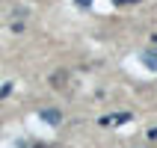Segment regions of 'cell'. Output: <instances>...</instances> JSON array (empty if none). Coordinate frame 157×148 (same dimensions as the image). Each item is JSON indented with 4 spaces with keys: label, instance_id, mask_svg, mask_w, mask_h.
Wrapping results in <instances>:
<instances>
[{
    "label": "cell",
    "instance_id": "6da1fadb",
    "mask_svg": "<svg viewBox=\"0 0 157 148\" xmlns=\"http://www.w3.org/2000/svg\"><path fill=\"white\" fill-rule=\"evenodd\" d=\"M42 119H44L48 124H59V122H62L59 110H44V113H42Z\"/></svg>",
    "mask_w": 157,
    "mask_h": 148
},
{
    "label": "cell",
    "instance_id": "7a4b0ae2",
    "mask_svg": "<svg viewBox=\"0 0 157 148\" xmlns=\"http://www.w3.org/2000/svg\"><path fill=\"white\" fill-rule=\"evenodd\" d=\"M142 62H145L151 71H157V53L154 51H145V53H142Z\"/></svg>",
    "mask_w": 157,
    "mask_h": 148
},
{
    "label": "cell",
    "instance_id": "3957f363",
    "mask_svg": "<svg viewBox=\"0 0 157 148\" xmlns=\"http://www.w3.org/2000/svg\"><path fill=\"white\" fill-rule=\"evenodd\" d=\"M113 122H119V124H122V122H131V113H116Z\"/></svg>",
    "mask_w": 157,
    "mask_h": 148
},
{
    "label": "cell",
    "instance_id": "277c9868",
    "mask_svg": "<svg viewBox=\"0 0 157 148\" xmlns=\"http://www.w3.org/2000/svg\"><path fill=\"white\" fill-rule=\"evenodd\" d=\"M116 6H124V3H136V0H113Z\"/></svg>",
    "mask_w": 157,
    "mask_h": 148
},
{
    "label": "cell",
    "instance_id": "5b68a950",
    "mask_svg": "<svg viewBox=\"0 0 157 148\" xmlns=\"http://www.w3.org/2000/svg\"><path fill=\"white\" fill-rule=\"evenodd\" d=\"M80 6H92V0H77Z\"/></svg>",
    "mask_w": 157,
    "mask_h": 148
}]
</instances>
